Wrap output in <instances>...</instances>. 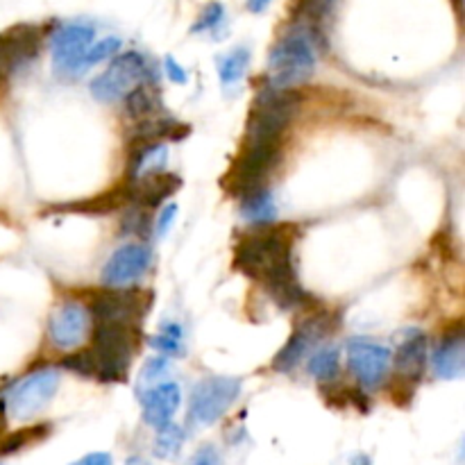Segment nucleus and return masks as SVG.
I'll return each instance as SVG.
<instances>
[{
	"label": "nucleus",
	"instance_id": "30",
	"mask_svg": "<svg viewBox=\"0 0 465 465\" xmlns=\"http://www.w3.org/2000/svg\"><path fill=\"white\" fill-rule=\"evenodd\" d=\"M121 48H123V41L118 39V36H104L103 41H94V44L89 45V50L84 53V57H82L80 73L86 71L89 66H95V64L104 62V59H112L114 54L121 53Z\"/></svg>",
	"mask_w": 465,
	"mask_h": 465
},
{
	"label": "nucleus",
	"instance_id": "7",
	"mask_svg": "<svg viewBox=\"0 0 465 465\" xmlns=\"http://www.w3.org/2000/svg\"><path fill=\"white\" fill-rule=\"evenodd\" d=\"M62 375L54 368H41L18 380L5 395V413L14 420H30L39 416L59 391Z\"/></svg>",
	"mask_w": 465,
	"mask_h": 465
},
{
	"label": "nucleus",
	"instance_id": "4",
	"mask_svg": "<svg viewBox=\"0 0 465 465\" xmlns=\"http://www.w3.org/2000/svg\"><path fill=\"white\" fill-rule=\"evenodd\" d=\"M282 145L284 141H243L239 157L234 159L232 168L227 171L223 186L227 193L243 200L254 191L263 189L268 177L272 175L282 162Z\"/></svg>",
	"mask_w": 465,
	"mask_h": 465
},
{
	"label": "nucleus",
	"instance_id": "24",
	"mask_svg": "<svg viewBox=\"0 0 465 465\" xmlns=\"http://www.w3.org/2000/svg\"><path fill=\"white\" fill-rule=\"evenodd\" d=\"M250 50L245 45H236L230 53L218 57V77H221L223 89H236L243 82L245 73L250 68Z\"/></svg>",
	"mask_w": 465,
	"mask_h": 465
},
{
	"label": "nucleus",
	"instance_id": "25",
	"mask_svg": "<svg viewBox=\"0 0 465 465\" xmlns=\"http://www.w3.org/2000/svg\"><path fill=\"white\" fill-rule=\"evenodd\" d=\"M241 216L252 225H271L277 218V204L271 191L263 186V189L254 191L248 198L241 200Z\"/></svg>",
	"mask_w": 465,
	"mask_h": 465
},
{
	"label": "nucleus",
	"instance_id": "29",
	"mask_svg": "<svg viewBox=\"0 0 465 465\" xmlns=\"http://www.w3.org/2000/svg\"><path fill=\"white\" fill-rule=\"evenodd\" d=\"M225 18H227V12H225V7H223V3L212 0V3L204 5L203 12L198 14V21L191 25V32H193V35H203V32L213 35V32H218L225 27Z\"/></svg>",
	"mask_w": 465,
	"mask_h": 465
},
{
	"label": "nucleus",
	"instance_id": "5",
	"mask_svg": "<svg viewBox=\"0 0 465 465\" xmlns=\"http://www.w3.org/2000/svg\"><path fill=\"white\" fill-rule=\"evenodd\" d=\"M298 103L300 98L293 89H277L271 84L259 89L245 121V139L284 141V132L293 121Z\"/></svg>",
	"mask_w": 465,
	"mask_h": 465
},
{
	"label": "nucleus",
	"instance_id": "3",
	"mask_svg": "<svg viewBox=\"0 0 465 465\" xmlns=\"http://www.w3.org/2000/svg\"><path fill=\"white\" fill-rule=\"evenodd\" d=\"M316 45L309 32H286L268 57V84L277 89H295L307 84L316 73Z\"/></svg>",
	"mask_w": 465,
	"mask_h": 465
},
{
	"label": "nucleus",
	"instance_id": "31",
	"mask_svg": "<svg viewBox=\"0 0 465 465\" xmlns=\"http://www.w3.org/2000/svg\"><path fill=\"white\" fill-rule=\"evenodd\" d=\"M48 431H50L48 425H39V427H30V430L14 431V434H9L7 439L3 436V440H0V454L18 452V450H23L25 445H32L36 443V440L44 439Z\"/></svg>",
	"mask_w": 465,
	"mask_h": 465
},
{
	"label": "nucleus",
	"instance_id": "1",
	"mask_svg": "<svg viewBox=\"0 0 465 465\" xmlns=\"http://www.w3.org/2000/svg\"><path fill=\"white\" fill-rule=\"evenodd\" d=\"M141 327L94 322L91 345L82 352L64 357L62 368L98 381H125L139 345Z\"/></svg>",
	"mask_w": 465,
	"mask_h": 465
},
{
	"label": "nucleus",
	"instance_id": "23",
	"mask_svg": "<svg viewBox=\"0 0 465 465\" xmlns=\"http://www.w3.org/2000/svg\"><path fill=\"white\" fill-rule=\"evenodd\" d=\"M168 143H145L134 145V154L130 159V180L145 175V173L166 171Z\"/></svg>",
	"mask_w": 465,
	"mask_h": 465
},
{
	"label": "nucleus",
	"instance_id": "27",
	"mask_svg": "<svg viewBox=\"0 0 465 465\" xmlns=\"http://www.w3.org/2000/svg\"><path fill=\"white\" fill-rule=\"evenodd\" d=\"M307 371L313 380L318 381H334L341 372V352L339 348H331L325 345L318 352H313V357L309 359Z\"/></svg>",
	"mask_w": 465,
	"mask_h": 465
},
{
	"label": "nucleus",
	"instance_id": "8",
	"mask_svg": "<svg viewBox=\"0 0 465 465\" xmlns=\"http://www.w3.org/2000/svg\"><path fill=\"white\" fill-rule=\"evenodd\" d=\"M243 384L236 377H204L191 391L189 422L193 427H212L241 398Z\"/></svg>",
	"mask_w": 465,
	"mask_h": 465
},
{
	"label": "nucleus",
	"instance_id": "16",
	"mask_svg": "<svg viewBox=\"0 0 465 465\" xmlns=\"http://www.w3.org/2000/svg\"><path fill=\"white\" fill-rule=\"evenodd\" d=\"M182 189V177L175 173L157 171L145 173V175L134 177L130 184L125 186L127 200L134 203L141 209H154L162 207L171 195H175Z\"/></svg>",
	"mask_w": 465,
	"mask_h": 465
},
{
	"label": "nucleus",
	"instance_id": "28",
	"mask_svg": "<svg viewBox=\"0 0 465 465\" xmlns=\"http://www.w3.org/2000/svg\"><path fill=\"white\" fill-rule=\"evenodd\" d=\"M150 345L166 357H177L184 348V331H182L180 322H166L162 331L150 341Z\"/></svg>",
	"mask_w": 465,
	"mask_h": 465
},
{
	"label": "nucleus",
	"instance_id": "34",
	"mask_svg": "<svg viewBox=\"0 0 465 465\" xmlns=\"http://www.w3.org/2000/svg\"><path fill=\"white\" fill-rule=\"evenodd\" d=\"M189 465H223V459L213 445H203V448L191 457Z\"/></svg>",
	"mask_w": 465,
	"mask_h": 465
},
{
	"label": "nucleus",
	"instance_id": "14",
	"mask_svg": "<svg viewBox=\"0 0 465 465\" xmlns=\"http://www.w3.org/2000/svg\"><path fill=\"white\" fill-rule=\"evenodd\" d=\"M153 263V250L143 243H125L114 250L100 271V282L109 289H123L143 280Z\"/></svg>",
	"mask_w": 465,
	"mask_h": 465
},
{
	"label": "nucleus",
	"instance_id": "37",
	"mask_svg": "<svg viewBox=\"0 0 465 465\" xmlns=\"http://www.w3.org/2000/svg\"><path fill=\"white\" fill-rule=\"evenodd\" d=\"M272 0H245V5H248V9L252 14H262L266 12V7L271 5Z\"/></svg>",
	"mask_w": 465,
	"mask_h": 465
},
{
	"label": "nucleus",
	"instance_id": "20",
	"mask_svg": "<svg viewBox=\"0 0 465 465\" xmlns=\"http://www.w3.org/2000/svg\"><path fill=\"white\" fill-rule=\"evenodd\" d=\"M191 134V127L175 118H143L136 121L130 141L132 145L145 143H166V141H182Z\"/></svg>",
	"mask_w": 465,
	"mask_h": 465
},
{
	"label": "nucleus",
	"instance_id": "18",
	"mask_svg": "<svg viewBox=\"0 0 465 465\" xmlns=\"http://www.w3.org/2000/svg\"><path fill=\"white\" fill-rule=\"evenodd\" d=\"M427 361H430V341H427L425 331L420 330H407L404 339L400 341L398 352H395L393 361L395 371L400 372L402 380H420L425 372Z\"/></svg>",
	"mask_w": 465,
	"mask_h": 465
},
{
	"label": "nucleus",
	"instance_id": "19",
	"mask_svg": "<svg viewBox=\"0 0 465 465\" xmlns=\"http://www.w3.org/2000/svg\"><path fill=\"white\" fill-rule=\"evenodd\" d=\"M427 363H431V371L439 380H461L465 371V339L461 331L445 336Z\"/></svg>",
	"mask_w": 465,
	"mask_h": 465
},
{
	"label": "nucleus",
	"instance_id": "26",
	"mask_svg": "<svg viewBox=\"0 0 465 465\" xmlns=\"http://www.w3.org/2000/svg\"><path fill=\"white\" fill-rule=\"evenodd\" d=\"M184 440H186V431L182 430L180 425L175 422H168V425L159 427L157 436H154V457L162 459V461H173L177 454L182 452L184 448Z\"/></svg>",
	"mask_w": 465,
	"mask_h": 465
},
{
	"label": "nucleus",
	"instance_id": "10",
	"mask_svg": "<svg viewBox=\"0 0 465 465\" xmlns=\"http://www.w3.org/2000/svg\"><path fill=\"white\" fill-rule=\"evenodd\" d=\"M95 39V27L89 23H64L50 32V57L54 73L77 75L89 45Z\"/></svg>",
	"mask_w": 465,
	"mask_h": 465
},
{
	"label": "nucleus",
	"instance_id": "22",
	"mask_svg": "<svg viewBox=\"0 0 465 465\" xmlns=\"http://www.w3.org/2000/svg\"><path fill=\"white\" fill-rule=\"evenodd\" d=\"M159 104H162V98H159V91L154 89L153 82H143V84L134 86L123 98V109L134 121H143V118L154 116L159 112Z\"/></svg>",
	"mask_w": 465,
	"mask_h": 465
},
{
	"label": "nucleus",
	"instance_id": "35",
	"mask_svg": "<svg viewBox=\"0 0 465 465\" xmlns=\"http://www.w3.org/2000/svg\"><path fill=\"white\" fill-rule=\"evenodd\" d=\"M163 71H166L168 80L175 82V84H186V82H189V73H186L184 68H182V64L177 62L175 57H171V54L163 59Z\"/></svg>",
	"mask_w": 465,
	"mask_h": 465
},
{
	"label": "nucleus",
	"instance_id": "17",
	"mask_svg": "<svg viewBox=\"0 0 465 465\" xmlns=\"http://www.w3.org/2000/svg\"><path fill=\"white\" fill-rule=\"evenodd\" d=\"M141 409H143V422L153 430L168 425L175 418L182 404V391L175 381H159V384L145 386L139 393Z\"/></svg>",
	"mask_w": 465,
	"mask_h": 465
},
{
	"label": "nucleus",
	"instance_id": "2",
	"mask_svg": "<svg viewBox=\"0 0 465 465\" xmlns=\"http://www.w3.org/2000/svg\"><path fill=\"white\" fill-rule=\"evenodd\" d=\"M234 266L262 286L295 275L293 236L284 227L248 232L236 245Z\"/></svg>",
	"mask_w": 465,
	"mask_h": 465
},
{
	"label": "nucleus",
	"instance_id": "11",
	"mask_svg": "<svg viewBox=\"0 0 465 465\" xmlns=\"http://www.w3.org/2000/svg\"><path fill=\"white\" fill-rule=\"evenodd\" d=\"M345 354H348L350 372L363 389L375 391L384 384L393 361V354L386 345L371 339H352L345 348Z\"/></svg>",
	"mask_w": 465,
	"mask_h": 465
},
{
	"label": "nucleus",
	"instance_id": "13",
	"mask_svg": "<svg viewBox=\"0 0 465 465\" xmlns=\"http://www.w3.org/2000/svg\"><path fill=\"white\" fill-rule=\"evenodd\" d=\"M44 41V30L32 23H21L0 32V82L7 80L18 68L36 59Z\"/></svg>",
	"mask_w": 465,
	"mask_h": 465
},
{
	"label": "nucleus",
	"instance_id": "12",
	"mask_svg": "<svg viewBox=\"0 0 465 465\" xmlns=\"http://www.w3.org/2000/svg\"><path fill=\"white\" fill-rule=\"evenodd\" d=\"M334 318H331L330 312H318L312 313V316L304 318L295 331L291 334V339L286 341L284 348L277 352V357L272 359V371L275 372H293L295 368L302 363V359L307 357V352L312 350V345L316 341L325 339L331 330H334Z\"/></svg>",
	"mask_w": 465,
	"mask_h": 465
},
{
	"label": "nucleus",
	"instance_id": "39",
	"mask_svg": "<svg viewBox=\"0 0 465 465\" xmlns=\"http://www.w3.org/2000/svg\"><path fill=\"white\" fill-rule=\"evenodd\" d=\"M125 465H150V463L145 461L143 457H130V459H127Z\"/></svg>",
	"mask_w": 465,
	"mask_h": 465
},
{
	"label": "nucleus",
	"instance_id": "36",
	"mask_svg": "<svg viewBox=\"0 0 465 465\" xmlns=\"http://www.w3.org/2000/svg\"><path fill=\"white\" fill-rule=\"evenodd\" d=\"M71 465H114V459L109 452H91L73 461Z\"/></svg>",
	"mask_w": 465,
	"mask_h": 465
},
{
	"label": "nucleus",
	"instance_id": "32",
	"mask_svg": "<svg viewBox=\"0 0 465 465\" xmlns=\"http://www.w3.org/2000/svg\"><path fill=\"white\" fill-rule=\"evenodd\" d=\"M168 368H171V361H168L166 354H162V357H154V359H148L143 366V371H141V381L148 386L153 384H159V381L163 380V377L168 375Z\"/></svg>",
	"mask_w": 465,
	"mask_h": 465
},
{
	"label": "nucleus",
	"instance_id": "38",
	"mask_svg": "<svg viewBox=\"0 0 465 465\" xmlns=\"http://www.w3.org/2000/svg\"><path fill=\"white\" fill-rule=\"evenodd\" d=\"M350 465H372V461H371V457H368V454H357V457H352Z\"/></svg>",
	"mask_w": 465,
	"mask_h": 465
},
{
	"label": "nucleus",
	"instance_id": "15",
	"mask_svg": "<svg viewBox=\"0 0 465 465\" xmlns=\"http://www.w3.org/2000/svg\"><path fill=\"white\" fill-rule=\"evenodd\" d=\"M91 313L86 304L66 302L59 309H54L48 321V341L54 350L71 352L80 348L91 334Z\"/></svg>",
	"mask_w": 465,
	"mask_h": 465
},
{
	"label": "nucleus",
	"instance_id": "21",
	"mask_svg": "<svg viewBox=\"0 0 465 465\" xmlns=\"http://www.w3.org/2000/svg\"><path fill=\"white\" fill-rule=\"evenodd\" d=\"M125 203H130V200H127V191L118 189V191H112V193L95 195V198L91 200H77V203L59 204L57 212H64V213L71 212V213H80V216H107V213L121 209Z\"/></svg>",
	"mask_w": 465,
	"mask_h": 465
},
{
	"label": "nucleus",
	"instance_id": "33",
	"mask_svg": "<svg viewBox=\"0 0 465 465\" xmlns=\"http://www.w3.org/2000/svg\"><path fill=\"white\" fill-rule=\"evenodd\" d=\"M177 212H180V207H177L175 203H171V204H166V207H162V212L157 213V221H154V232H157L159 236H166L168 234L171 225H173V223H175Z\"/></svg>",
	"mask_w": 465,
	"mask_h": 465
},
{
	"label": "nucleus",
	"instance_id": "9",
	"mask_svg": "<svg viewBox=\"0 0 465 465\" xmlns=\"http://www.w3.org/2000/svg\"><path fill=\"white\" fill-rule=\"evenodd\" d=\"M153 293H143L141 289H104L91 298L86 304L91 313V322H112V325L141 327V321L150 312Z\"/></svg>",
	"mask_w": 465,
	"mask_h": 465
},
{
	"label": "nucleus",
	"instance_id": "6",
	"mask_svg": "<svg viewBox=\"0 0 465 465\" xmlns=\"http://www.w3.org/2000/svg\"><path fill=\"white\" fill-rule=\"evenodd\" d=\"M153 77L154 73L148 57L139 50H125V53L114 54L112 64L91 80L89 91L98 103H118L134 86L153 82Z\"/></svg>",
	"mask_w": 465,
	"mask_h": 465
}]
</instances>
